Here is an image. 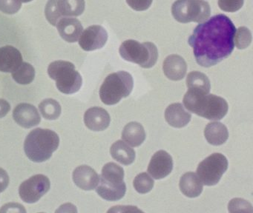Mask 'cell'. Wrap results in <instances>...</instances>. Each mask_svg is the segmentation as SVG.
<instances>
[{"instance_id":"cell-1","label":"cell","mask_w":253,"mask_h":213,"mask_svg":"<svg viewBox=\"0 0 253 213\" xmlns=\"http://www.w3.org/2000/svg\"><path fill=\"white\" fill-rule=\"evenodd\" d=\"M236 28L228 16L216 15L198 25L188 40L198 65L214 66L230 56Z\"/></svg>"},{"instance_id":"cell-2","label":"cell","mask_w":253,"mask_h":213,"mask_svg":"<svg viewBox=\"0 0 253 213\" xmlns=\"http://www.w3.org/2000/svg\"><path fill=\"white\" fill-rule=\"evenodd\" d=\"M183 104L190 112L213 121L222 119L229 109L227 102L223 98L195 90L186 92Z\"/></svg>"},{"instance_id":"cell-3","label":"cell","mask_w":253,"mask_h":213,"mask_svg":"<svg viewBox=\"0 0 253 213\" xmlns=\"http://www.w3.org/2000/svg\"><path fill=\"white\" fill-rule=\"evenodd\" d=\"M60 144V138L55 132L48 129L32 130L24 143L26 155L34 162L41 163L51 158Z\"/></svg>"},{"instance_id":"cell-4","label":"cell","mask_w":253,"mask_h":213,"mask_svg":"<svg viewBox=\"0 0 253 213\" xmlns=\"http://www.w3.org/2000/svg\"><path fill=\"white\" fill-rule=\"evenodd\" d=\"M124 178V169L115 163H108L103 167L96 192L106 201L121 200L126 192Z\"/></svg>"},{"instance_id":"cell-5","label":"cell","mask_w":253,"mask_h":213,"mask_svg":"<svg viewBox=\"0 0 253 213\" xmlns=\"http://www.w3.org/2000/svg\"><path fill=\"white\" fill-rule=\"evenodd\" d=\"M134 81L131 74L126 71L114 72L106 77L100 89V97L103 103L114 105L132 91Z\"/></svg>"},{"instance_id":"cell-6","label":"cell","mask_w":253,"mask_h":213,"mask_svg":"<svg viewBox=\"0 0 253 213\" xmlns=\"http://www.w3.org/2000/svg\"><path fill=\"white\" fill-rule=\"evenodd\" d=\"M50 78L55 80L57 89L65 94H72L79 91L83 84V78L75 70L73 63L66 61L51 62L48 68Z\"/></svg>"},{"instance_id":"cell-7","label":"cell","mask_w":253,"mask_h":213,"mask_svg":"<svg viewBox=\"0 0 253 213\" xmlns=\"http://www.w3.org/2000/svg\"><path fill=\"white\" fill-rule=\"evenodd\" d=\"M120 54L128 62L137 64L141 68H151L156 64L158 50L152 42L140 43L136 40H126L120 47Z\"/></svg>"},{"instance_id":"cell-8","label":"cell","mask_w":253,"mask_h":213,"mask_svg":"<svg viewBox=\"0 0 253 213\" xmlns=\"http://www.w3.org/2000/svg\"><path fill=\"white\" fill-rule=\"evenodd\" d=\"M171 13L174 19L181 23H201L210 17L211 8L204 0H177L172 4Z\"/></svg>"},{"instance_id":"cell-9","label":"cell","mask_w":253,"mask_h":213,"mask_svg":"<svg viewBox=\"0 0 253 213\" xmlns=\"http://www.w3.org/2000/svg\"><path fill=\"white\" fill-rule=\"evenodd\" d=\"M228 169L227 158L221 153H213L200 163L197 175L204 184L214 186Z\"/></svg>"},{"instance_id":"cell-10","label":"cell","mask_w":253,"mask_h":213,"mask_svg":"<svg viewBox=\"0 0 253 213\" xmlns=\"http://www.w3.org/2000/svg\"><path fill=\"white\" fill-rule=\"evenodd\" d=\"M51 187L49 178L42 174L35 175L20 185L19 194L20 198L28 204L38 202Z\"/></svg>"},{"instance_id":"cell-11","label":"cell","mask_w":253,"mask_h":213,"mask_svg":"<svg viewBox=\"0 0 253 213\" xmlns=\"http://www.w3.org/2000/svg\"><path fill=\"white\" fill-rule=\"evenodd\" d=\"M108 40V33L100 25H91L84 30L79 38V44L83 50L92 51L102 48Z\"/></svg>"},{"instance_id":"cell-12","label":"cell","mask_w":253,"mask_h":213,"mask_svg":"<svg viewBox=\"0 0 253 213\" xmlns=\"http://www.w3.org/2000/svg\"><path fill=\"white\" fill-rule=\"evenodd\" d=\"M173 160L171 155L164 150L155 152L148 167V172L155 179L164 178L172 171Z\"/></svg>"},{"instance_id":"cell-13","label":"cell","mask_w":253,"mask_h":213,"mask_svg":"<svg viewBox=\"0 0 253 213\" xmlns=\"http://www.w3.org/2000/svg\"><path fill=\"white\" fill-rule=\"evenodd\" d=\"M14 121L24 128H32L41 123V117L34 105L21 103L16 106L13 112Z\"/></svg>"},{"instance_id":"cell-14","label":"cell","mask_w":253,"mask_h":213,"mask_svg":"<svg viewBox=\"0 0 253 213\" xmlns=\"http://www.w3.org/2000/svg\"><path fill=\"white\" fill-rule=\"evenodd\" d=\"M110 121L109 112L98 106L89 108L84 115L85 125L92 131H103L109 127Z\"/></svg>"},{"instance_id":"cell-15","label":"cell","mask_w":253,"mask_h":213,"mask_svg":"<svg viewBox=\"0 0 253 213\" xmlns=\"http://www.w3.org/2000/svg\"><path fill=\"white\" fill-rule=\"evenodd\" d=\"M100 180L94 169L89 166L82 165L77 167L73 173V180L75 184L84 190H93L97 187Z\"/></svg>"},{"instance_id":"cell-16","label":"cell","mask_w":253,"mask_h":213,"mask_svg":"<svg viewBox=\"0 0 253 213\" xmlns=\"http://www.w3.org/2000/svg\"><path fill=\"white\" fill-rule=\"evenodd\" d=\"M60 36L68 42H76L79 39L84 28L75 18H62L56 25Z\"/></svg>"},{"instance_id":"cell-17","label":"cell","mask_w":253,"mask_h":213,"mask_svg":"<svg viewBox=\"0 0 253 213\" xmlns=\"http://www.w3.org/2000/svg\"><path fill=\"white\" fill-rule=\"evenodd\" d=\"M23 63V56L18 49L11 45L0 47V71L12 72Z\"/></svg>"},{"instance_id":"cell-18","label":"cell","mask_w":253,"mask_h":213,"mask_svg":"<svg viewBox=\"0 0 253 213\" xmlns=\"http://www.w3.org/2000/svg\"><path fill=\"white\" fill-rule=\"evenodd\" d=\"M163 71L167 78L172 81H180L186 75L187 65L181 56L175 54L170 55L164 62Z\"/></svg>"},{"instance_id":"cell-19","label":"cell","mask_w":253,"mask_h":213,"mask_svg":"<svg viewBox=\"0 0 253 213\" xmlns=\"http://www.w3.org/2000/svg\"><path fill=\"white\" fill-rule=\"evenodd\" d=\"M166 121L170 126L176 128H182L189 124L192 115L185 109L182 104L170 105L165 111Z\"/></svg>"},{"instance_id":"cell-20","label":"cell","mask_w":253,"mask_h":213,"mask_svg":"<svg viewBox=\"0 0 253 213\" xmlns=\"http://www.w3.org/2000/svg\"><path fill=\"white\" fill-rule=\"evenodd\" d=\"M204 183L198 175L192 172L185 173L180 179V191L189 198H196L201 195L204 189Z\"/></svg>"},{"instance_id":"cell-21","label":"cell","mask_w":253,"mask_h":213,"mask_svg":"<svg viewBox=\"0 0 253 213\" xmlns=\"http://www.w3.org/2000/svg\"><path fill=\"white\" fill-rule=\"evenodd\" d=\"M204 136L210 144L219 146L227 141L229 133L224 124L215 121L207 124L204 130Z\"/></svg>"},{"instance_id":"cell-22","label":"cell","mask_w":253,"mask_h":213,"mask_svg":"<svg viewBox=\"0 0 253 213\" xmlns=\"http://www.w3.org/2000/svg\"><path fill=\"white\" fill-rule=\"evenodd\" d=\"M124 142L132 146H139L146 139V132L142 124L132 121L124 127L122 132Z\"/></svg>"},{"instance_id":"cell-23","label":"cell","mask_w":253,"mask_h":213,"mask_svg":"<svg viewBox=\"0 0 253 213\" xmlns=\"http://www.w3.org/2000/svg\"><path fill=\"white\" fill-rule=\"evenodd\" d=\"M110 153L114 159L124 165L132 164L136 158L135 151L121 140L117 141L112 145Z\"/></svg>"},{"instance_id":"cell-24","label":"cell","mask_w":253,"mask_h":213,"mask_svg":"<svg viewBox=\"0 0 253 213\" xmlns=\"http://www.w3.org/2000/svg\"><path fill=\"white\" fill-rule=\"evenodd\" d=\"M186 86L189 90L209 93L211 84L207 75L198 71L189 72L186 77Z\"/></svg>"},{"instance_id":"cell-25","label":"cell","mask_w":253,"mask_h":213,"mask_svg":"<svg viewBox=\"0 0 253 213\" xmlns=\"http://www.w3.org/2000/svg\"><path fill=\"white\" fill-rule=\"evenodd\" d=\"M85 0H58L62 16H78L85 10Z\"/></svg>"},{"instance_id":"cell-26","label":"cell","mask_w":253,"mask_h":213,"mask_svg":"<svg viewBox=\"0 0 253 213\" xmlns=\"http://www.w3.org/2000/svg\"><path fill=\"white\" fill-rule=\"evenodd\" d=\"M12 78L20 84H29L34 81L35 70L31 64L23 62L14 72H11Z\"/></svg>"},{"instance_id":"cell-27","label":"cell","mask_w":253,"mask_h":213,"mask_svg":"<svg viewBox=\"0 0 253 213\" xmlns=\"http://www.w3.org/2000/svg\"><path fill=\"white\" fill-rule=\"evenodd\" d=\"M39 109L42 116L47 120L57 119L61 114V106L52 99L42 101L39 105Z\"/></svg>"},{"instance_id":"cell-28","label":"cell","mask_w":253,"mask_h":213,"mask_svg":"<svg viewBox=\"0 0 253 213\" xmlns=\"http://www.w3.org/2000/svg\"><path fill=\"white\" fill-rule=\"evenodd\" d=\"M154 184L155 182L153 179L146 173L137 175L133 182L134 189L140 194H146L150 192L153 189Z\"/></svg>"},{"instance_id":"cell-29","label":"cell","mask_w":253,"mask_h":213,"mask_svg":"<svg viewBox=\"0 0 253 213\" xmlns=\"http://www.w3.org/2000/svg\"><path fill=\"white\" fill-rule=\"evenodd\" d=\"M252 41V33L246 27H240L235 31L234 44L238 49H245L250 46Z\"/></svg>"},{"instance_id":"cell-30","label":"cell","mask_w":253,"mask_h":213,"mask_svg":"<svg viewBox=\"0 0 253 213\" xmlns=\"http://www.w3.org/2000/svg\"><path fill=\"white\" fill-rule=\"evenodd\" d=\"M45 17L53 26H56L61 18L58 6V0H48L45 9Z\"/></svg>"},{"instance_id":"cell-31","label":"cell","mask_w":253,"mask_h":213,"mask_svg":"<svg viewBox=\"0 0 253 213\" xmlns=\"http://www.w3.org/2000/svg\"><path fill=\"white\" fill-rule=\"evenodd\" d=\"M228 210L230 213H253V206L242 198H233L228 204Z\"/></svg>"},{"instance_id":"cell-32","label":"cell","mask_w":253,"mask_h":213,"mask_svg":"<svg viewBox=\"0 0 253 213\" xmlns=\"http://www.w3.org/2000/svg\"><path fill=\"white\" fill-rule=\"evenodd\" d=\"M20 0H0V10L7 14H14L21 8Z\"/></svg>"},{"instance_id":"cell-33","label":"cell","mask_w":253,"mask_h":213,"mask_svg":"<svg viewBox=\"0 0 253 213\" xmlns=\"http://www.w3.org/2000/svg\"><path fill=\"white\" fill-rule=\"evenodd\" d=\"M244 0H218V5L223 11L236 12L242 7Z\"/></svg>"},{"instance_id":"cell-34","label":"cell","mask_w":253,"mask_h":213,"mask_svg":"<svg viewBox=\"0 0 253 213\" xmlns=\"http://www.w3.org/2000/svg\"><path fill=\"white\" fill-rule=\"evenodd\" d=\"M153 0H126L127 4L137 11H143L149 8Z\"/></svg>"},{"instance_id":"cell-35","label":"cell","mask_w":253,"mask_h":213,"mask_svg":"<svg viewBox=\"0 0 253 213\" xmlns=\"http://www.w3.org/2000/svg\"><path fill=\"white\" fill-rule=\"evenodd\" d=\"M0 213H26L23 205L17 203H9L5 204L0 210Z\"/></svg>"},{"instance_id":"cell-36","label":"cell","mask_w":253,"mask_h":213,"mask_svg":"<svg viewBox=\"0 0 253 213\" xmlns=\"http://www.w3.org/2000/svg\"><path fill=\"white\" fill-rule=\"evenodd\" d=\"M9 184V176L3 169L0 168V192H3Z\"/></svg>"},{"instance_id":"cell-37","label":"cell","mask_w":253,"mask_h":213,"mask_svg":"<svg viewBox=\"0 0 253 213\" xmlns=\"http://www.w3.org/2000/svg\"><path fill=\"white\" fill-rule=\"evenodd\" d=\"M11 109V105L5 99H0V118H3Z\"/></svg>"},{"instance_id":"cell-38","label":"cell","mask_w":253,"mask_h":213,"mask_svg":"<svg viewBox=\"0 0 253 213\" xmlns=\"http://www.w3.org/2000/svg\"><path fill=\"white\" fill-rule=\"evenodd\" d=\"M109 213H111V212H141V210H138L136 207H131V206H128V207H120V206H118V207H115L114 208L111 209L109 210Z\"/></svg>"},{"instance_id":"cell-39","label":"cell","mask_w":253,"mask_h":213,"mask_svg":"<svg viewBox=\"0 0 253 213\" xmlns=\"http://www.w3.org/2000/svg\"><path fill=\"white\" fill-rule=\"evenodd\" d=\"M20 1H21L22 2L27 3L29 2V1H33V0H20Z\"/></svg>"}]
</instances>
